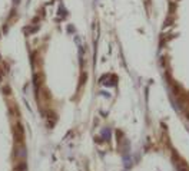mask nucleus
I'll return each mask as SVG.
<instances>
[{
  "label": "nucleus",
  "mask_w": 189,
  "mask_h": 171,
  "mask_svg": "<svg viewBox=\"0 0 189 171\" xmlns=\"http://www.w3.org/2000/svg\"><path fill=\"white\" fill-rule=\"evenodd\" d=\"M173 163H175V165H176V171H189L188 164L176 154V153H173Z\"/></svg>",
  "instance_id": "obj_1"
},
{
  "label": "nucleus",
  "mask_w": 189,
  "mask_h": 171,
  "mask_svg": "<svg viewBox=\"0 0 189 171\" xmlns=\"http://www.w3.org/2000/svg\"><path fill=\"white\" fill-rule=\"evenodd\" d=\"M185 118L189 121V109H186V111H185Z\"/></svg>",
  "instance_id": "obj_2"
}]
</instances>
